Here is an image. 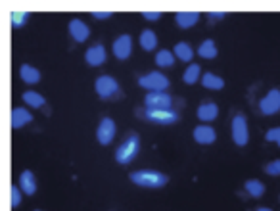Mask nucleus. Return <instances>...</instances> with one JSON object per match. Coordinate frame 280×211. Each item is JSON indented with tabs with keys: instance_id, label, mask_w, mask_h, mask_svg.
<instances>
[{
	"instance_id": "f257e3e1",
	"label": "nucleus",
	"mask_w": 280,
	"mask_h": 211,
	"mask_svg": "<svg viewBox=\"0 0 280 211\" xmlns=\"http://www.w3.org/2000/svg\"><path fill=\"white\" fill-rule=\"evenodd\" d=\"M129 179L142 188H162L169 182V177L159 171H152V169H140V171H133Z\"/></svg>"
},
{
	"instance_id": "f03ea898",
	"label": "nucleus",
	"mask_w": 280,
	"mask_h": 211,
	"mask_svg": "<svg viewBox=\"0 0 280 211\" xmlns=\"http://www.w3.org/2000/svg\"><path fill=\"white\" fill-rule=\"evenodd\" d=\"M138 150H140V139L138 135H129L121 146L115 150V161L119 165H127L138 156Z\"/></svg>"
},
{
	"instance_id": "7ed1b4c3",
	"label": "nucleus",
	"mask_w": 280,
	"mask_h": 211,
	"mask_svg": "<svg viewBox=\"0 0 280 211\" xmlns=\"http://www.w3.org/2000/svg\"><path fill=\"white\" fill-rule=\"evenodd\" d=\"M138 85L146 88L148 92H165V88H169V79L159 71H152L138 77Z\"/></svg>"
},
{
	"instance_id": "20e7f679",
	"label": "nucleus",
	"mask_w": 280,
	"mask_h": 211,
	"mask_svg": "<svg viewBox=\"0 0 280 211\" xmlns=\"http://www.w3.org/2000/svg\"><path fill=\"white\" fill-rule=\"evenodd\" d=\"M142 117L150 121V123L155 125H175L178 121V113L173 111V109H148L144 108L142 111Z\"/></svg>"
},
{
	"instance_id": "39448f33",
	"label": "nucleus",
	"mask_w": 280,
	"mask_h": 211,
	"mask_svg": "<svg viewBox=\"0 0 280 211\" xmlns=\"http://www.w3.org/2000/svg\"><path fill=\"white\" fill-rule=\"evenodd\" d=\"M232 140L236 146H246L250 142V129H248V119L242 113H236L232 119Z\"/></svg>"
},
{
	"instance_id": "423d86ee",
	"label": "nucleus",
	"mask_w": 280,
	"mask_h": 211,
	"mask_svg": "<svg viewBox=\"0 0 280 211\" xmlns=\"http://www.w3.org/2000/svg\"><path fill=\"white\" fill-rule=\"evenodd\" d=\"M94 88H96V94L100 98H113V96L119 92V83L111 75H100L94 83Z\"/></svg>"
},
{
	"instance_id": "0eeeda50",
	"label": "nucleus",
	"mask_w": 280,
	"mask_h": 211,
	"mask_svg": "<svg viewBox=\"0 0 280 211\" xmlns=\"http://www.w3.org/2000/svg\"><path fill=\"white\" fill-rule=\"evenodd\" d=\"M259 109L263 116H274L280 111V90L278 88H271L261 100H259Z\"/></svg>"
},
{
	"instance_id": "6e6552de",
	"label": "nucleus",
	"mask_w": 280,
	"mask_h": 211,
	"mask_svg": "<svg viewBox=\"0 0 280 211\" xmlns=\"http://www.w3.org/2000/svg\"><path fill=\"white\" fill-rule=\"evenodd\" d=\"M115 131H117L115 121L111 117H104L100 125H98V129H96V139L102 146H108L111 144V140L115 139Z\"/></svg>"
},
{
	"instance_id": "1a4fd4ad",
	"label": "nucleus",
	"mask_w": 280,
	"mask_h": 211,
	"mask_svg": "<svg viewBox=\"0 0 280 211\" xmlns=\"http://www.w3.org/2000/svg\"><path fill=\"white\" fill-rule=\"evenodd\" d=\"M144 106L148 109H171L173 98L167 92H148L144 96Z\"/></svg>"
},
{
	"instance_id": "9d476101",
	"label": "nucleus",
	"mask_w": 280,
	"mask_h": 211,
	"mask_svg": "<svg viewBox=\"0 0 280 211\" xmlns=\"http://www.w3.org/2000/svg\"><path fill=\"white\" fill-rule=\"evenodd\" d=\"M111 52H113V56L117 60H127L131 56V52H133V39L131 35H119L115 39V43L111 46Z\"/></svg>"
},
{
	"instance_id": "9b49d317",
	"label": "nucleus",
	"mask_w": 280,
	"mask_h": 211,
	"mask_svg": "<svg viewBox=\"0 0 280 211\" xmlns=\"http://www.w3.org/2000/svg\"><path fill=\"white\" fill-rule=\"evenodd\" d=\"M192 137L194 140L198 142V144H213L215 139H217V132H215L213 127H209V125H198L194 132H192Z\"/></svg>"
},
{
	"instance_id": "f8f14e48",
	"label": "nucleus",
	"mask_w": 280,
	"mask_h": 211,
	"mask_svg": "<svg viewBox=\"0 0 280 211\" xmlns=\"http://www.w3.org/2000/svg\"><path fill=\"white\" fill-rule=\"evenodd\" d=\"M69 35L75 43H85L90 36V29L87 27V23L81 20H71L69 22Z\"/></svg>"
},
{
	"instance_id": "ddd939ff",
	"label": "nucleus",
	"mask_w": 280,
	"mask_h": 211,
	"mask_svg": "<svg viewBox=\"0 0 280 211\" xmlns=\"http://www.w3.org/2000/svg\"><path fill=\"white\" fill-rule=\"evenodd\" d=\"M106 48H104V44H94V46H90L89 50L85 52V60H87V64L92 67H98L102 66L104 62H106Z\"/></svg>"
},
{
	"instance_id": "4468645a",
	"label": "nucleus",
	"mask_w": 280,
	"mask_h": 211,
	"mask_svg": "<svg viewBox=\"0 0 280 211\" xmlns=\"http://www.w3.org/2000/svg\"><path fill=\"white\" fill-rule=\"evenodd\" d=\"M33 121V116L25 108H14L12 109V129H22L27 123Z\"/></svg>"
},
{
	"instance_id": "2eb2a0df",
	"label": "nucleus",
	"mask_w": 280,
	"mask_h": 211,
	"mask_svg": "<svg viewBox=\"0 0 280 211\" xmlns=\"http://www.w3.org/2000/svg\"><path fill=\"white\" fill-rule=\"evenodd\" d=\"M19 188L27 196H33L37 192V181H35V175L31 171H23L19 175Z\"/></svg>"
},
{
	"instance_id": "dca6fc26",
	"label": "nucleus",
	"mask_w": 280,
	"mask_h": 211,
	"mask_svg": "<svg viewBox=\"0 0 280 211\" xmlns=\"http://www.w3.org/2000/svg\"><path fill=\"white\" fill-rule=\"evenodd\" d=\"M198 20H199L198 12H178L175 15V22H177V25L181 29H190V27H194L198 23Z\"/></svg>"
},
{
	"instance_id": "f3484780",
	"label": "nucleus",
	"mask_w": 280,
	"mask_h": 211,
	"mask_svg": "<svg viewBox=\"0 0 280 211\" xmlns=\"http://www.w3.org/2000/svg\"><path fill=\"white\" fill-rule=\"evenodd\" d=\"M196 113H198V117L202 121L209 123V121H215V119H217V116H219V108H217V104H213V102H206L199 106Z\"/></svg>"
},
{
	"instance_id": "a211bd4d",
	"label": "nucleus",
	"mask_w": 280,
	"mask_h": 211,
	"mask_svg": "<svg viewBox=\"0 0 280 211\" xmlns=\"http://www.w3.org/2000/svg\"><path fill=\"white\" fill-rule=\"evenodd\" d=\"M19 77H22L23 83H27V85H35L41 81V71H38L37 67L29 66V64H23L19 67Z\"/></svg>"
},
{
	"instance_id": "6ab92c4d",
	"label": "nucleus",
	"mask_w": 280,
	"mask_h": 211,
	"mask_svg": "<svg viewBox=\"0 0 280 211\" xmlns=\"http://www.w3.org/2000/svg\"><path fill=\"white\" fill-rule=\"evenodd\" d=\"M202 85L207 90H221L225 87V81L219 75H215V73H204L202 75Z\"/></svg>"
},
{
	"instance_id": "aec40b11",
	"label": "nucleus",
	"mask_w": 280,
	"mask_h": 211,
	"mask_svg": "<svg viewBox=\"0 0 280 211\" xmlns=\"http://www.w3.org/2000/svg\"><path fill=\"white\" fill-rule=\"evenodd\" d=\"M173 54L181 62H192V58H194V50H192V46L188 43H177L175 48H173Z\"/></svg>"
},
{
	"instance_id": "412c9836",
	"label": "nucleus",
	"mask_w": 280,
	"mask_h": 211,
	"mask_svg": "<svg viewBox=\"0 0 280 211\" xmlns=\"http://www.w3.org/2000/svg\"><path fill=\"white\" fill-rule=\"evenodd\" d=\"M140 46H142V50H154L155 46H157V35H155L152 29H144L140 33Z\"/></svg>"
},
{
	"instance_id": "4be33fe9",
	"label": "nucleus",
	"mask_w": 280,
	"mask_h": 211,
	"mask_svg": "<svg viewBox=\"0 0 280 211\" xmlns=\"http://www.w3.org/2000/svg\"><path fill=\"white\" fill-rule=\"evenodd\" d=\"M198 54H199V58H206V60H213V58H217V54H219V50H217V46H215V41H211V39H207V41H204V43L199 44Z\"/></svg>"
},
{
	"instance_id": "5701e85b",
	"label": "nucleus",
	"mask_w": 280,
	"mask_h": 211,
	"mask_svg": "<svg viewBox=\"0 0 280 211\" xmlns=\"http://www.w3.org/2000/svg\"><path fill=\"white\" fill-rule=\"evenodd\" d=\"M246 192H248L251 198H261L265 194V184L261 181H255V179L246 181Z\"/></svg>"
},
{
	"instance_id": "b1692460",
	"label": "nucleus",
	"mask_w": 280,
	"mask_h": 211,
	"mask_svg": "<svg viewBox=\"0 0 280 211\" xmlns=\"http://www.w3.org/2000/svg\"><path fill=\"white\" fill-rule=\"evenodd\" d=\"M23 102L27 104V106H31V108H43L45 106V98L38 94V92H35V90H27V92H23Z\"/></svg>"
},
{
	"instance_id": "393cba45",
	"label": "nucleus",
	"mask_w": 280,
	"mask_h": 211,
	"mask_svg": "<svg viewBox=\"0 0 280 211\" xmlns=\"http://www.w3.org/2000/svg\"><path fill=\"white\" fill-rule=\"evenodd\" d=\"M175 54L169 50H159L157 54H155V64L159 67H171L173 64H175Z\"/></svg>"
},
{
	"instance_id": "a878e982",
	"label": "nucleus",
	"mask_w": 280,
	"mask_h": 211,
	"mask_svg": "<svg viewBox=\"0 0 280 211\" xmlns=\"http://www.w3.org/2000/svg\"><path fill=\"white\" fill-rule=\"evenodd\" d=\"M199 73H202V69H199L198 64H190V66L186 67L185 75H183V81H185L186 85H194L199 79Z\"/></svg>"
},
{
	"instance_id": "bb28decb",
	"label": "nucleus",
	"mask_w": 280,
	"mask_h": 211,
	"mask_svg": "<svg viewBox=\"0 0 280 211\" xmlns=\"http://www.w3.org/2000/svg\"><path fill=\"white\" fill-rule=\"evenodd\" d=\"M29 20V12H12V25L15 29L23 27V23Z\"/></svg>"
},
{
	"instance_id": "cd10ccee",
	"label": "nucleus",
	"mask_w": 280,
	"mask_h": 211,
	"mask_svg": "<svg viewBox=\"0 0 280 211\" xmlns=\"http://www.w3.org/2000/svg\"><path fill=\"white\" fill-rule=\"evenodd\" d=\"M10 194H12V200H10L12 207H17V205L22 204V188H19V186H15V184H12Z\"/></svg>"
},
{
	"instance_id": "c85d7f7f",
	"label": "nucleus",
	"mask_w": 280,
	"mask_h": 211,
	"mask_svg": "<svg viewBox=\"0 0 280 211\" xmlns=\"http://www.w3.org/2000/svg\"><path fill=\"white\" fill-rule=\"evenodd\" d=\"M265 173L271 177H278L280 175V160H274V161H271V163H267Z\"/></svg>"
},
{
	"instance_id": "c756f323",
	"label": "nucleus",
	"mask_w": 280,
	"mask_h": 211,
	"mask_svg": "<svg viewBox=\"0 0 280 211\" xmlns=\"http://www.w3.org/2000/svg\"><path fill=\"white\" fill-rule=\"evenodd\" d=\"M265 139L269 142H276L280 146V127H273V129H269L265 135Z\"/></svg>"
},
{
	"instance_id": "7c9ffc66",
	"label": "nucleus",
	"mask_w": 280,
	"mask_h": 211,
	"mask_svg": "<svg viewBox=\"0 0 280 211\" xmlns=\"http://www.w3.org/2000/svg\"><path fill=\"white\" fill-rule=\"evenodd\" d=\"M142 17H144V20H148V22H157V20L162 17V12H144V14H142Z\"/></svg>"
},
{
	"instance_id": "2f4dec72",
	"label": "nucleus",
	"mask_w": 280,
	"mask_h": 211,
	"mask_svg": "<svg viewBox=\"0 0 280 211\" xmlns=\"http://www.w3.org/2000/svg\"><path fill=\"white\" fill-rule=\"evenodd\" d=\"M92 17L94 20H108V17H111V12H92Z\"/></svg>"
},
{
	"instance_id": "473e14b6",
	"label": "nucleus",
	"mask_w": 280,
	"mask_h": 211,
	"mask_svg": "<svg viewBox=\"0 0 280 211\" xmlns=\"http://www.w3.org/2000/svg\"><path fill=\"white\" fill-rule=\"evenodd\" d=\"M223 17H225V12H209V20L211 22H219Z\"/></svg>"
},
{
	"instance_id": "72a5a7b5",
	"label": "nucleus",
	"mask_w": 280,
	"mask_h": 211,
	"mask_svg": "<svg viewBox=\"0 0 280 211\" xmlns=\"http://www.w3.org/2000/svg\"><path fill=\"white\" fill-rule=\"evenodd\" d=\"M255 211H273V209H269V207H257Z\"/></svg>"
},
{
	"instance_id": "f704fd0d",
	"label": "nucleus",
	"mask_w": 280,
	"mask_h": 211,
	"mask_svg": "<svg viewBox=\"0 0 280 211\" xmlns=\"http://www.w3.org/2000/svg\"><path fill=\"white\" fill-rule=\"evenodd\" d=\"M37 211H38V209H37Z\"/></svg>"
}]
</instances>
